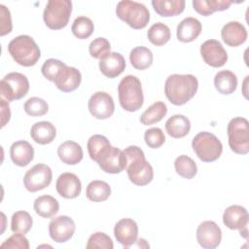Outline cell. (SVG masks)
I'll use <instances>...</instances> for the list:
<instances>
[{"label":"cell","instance_id":"obj_1","mask_svg":"<svg viewBox=\"0 0 249 249\" xmlns=\"http://www.w3.org/2000/svg\"><path fill=\"white\" fill-rule=\"evenodd\" d=\"M198 89V81L192 74H172L164 83V93L166 98L174 105L186 104L192 99Z\"/></svg>","mask_w":249,"mask_h":249},{"label":"cell","instance_id":"obj_2","mask_svg":"<svg viewBox=\"0 0 249 249\" xmlns=\"http://www.w3.org/2000/svg\"><path fill=\"white\" fill-rule=\"evenodd\" d=\"M125 170L130 182L136 186H146L154 178L152 165L146 160L144 152L137 146H128L124 151Z\"/></svg>","mask_w":249,"mask_h":249},{"label":"cell","instance_id":"obj_3","mask_svg":"<svg viewBox=\"0 0 249 249\" xmlns=\"http://www.w3.org/2000/svg\"><path fill=\"white\" fill-rule=\"evenodd\" d=\"M8 52L18 64L24 67L35 65L41 56L38 45L28 35L14 38L8 45Z\"/></svg>","mask_w":249,"mask_h":249},{"label":"cell","instance_id":"obj_4","mask_svg":"<svg viewBox=\"0 0 249 249\" xmlns=\"http://www.w3.org/2000/svg\"><path fill=\"white\" fill-rule=\"evenodd\" d=\"M119 101L122 108L127 112L139 110L144 102L140 80L133 75L124 77L118 86Z\"/></svg>","mask_w":249,"mask_h":249},{"label":"cell","instance_id":"obj_5","mask_svg":"<svg viewBox=\"0 0 249 249\" xmlns=\"http://www.w3.org/2000/svg\"><path fill=\"white\" fill-rule=\"evenodd\" d=\"M117 17L133 29H142L150 20V12L145 5L129 0L120 1L116 8Z\"/></svg>","mask_w":249,"mask_h":249},{"label":"cell","instance_id":"obj_6","mask_svg":"<svg viewBox=\"0 0 249 249\" xmlns=\"http://www.w3.org/2000/svg\"><path fill=\"white\" fill-rule=\"evenodd\" d=\"M192 147L197 158L204 162L215 161L223 152L221 141L215 134L208 131L197 133L192 141Z\"/></svg>","mask_w":249,"mask_h":249},{"label":"cell","instance_id":"obj_7","mask_svg":"<svg viewBox=\"0 0 249 249\" xmlns=\"http://www.w3.org/2000/svg\"><path fill=\"white\" fill-rule=\"evenodd\" d=\"M72 13V2L69 0H50L44 10L43 19L53 30L64 28Z\"/></svg>","mask_w":249,"mask_h":249},{"label":"cell","instance_id":"obj_8","mask_svg":"<svg viewBox=\"0 0 249 249\" xmlns=\"http://www.w3.org/2000/svg\"><path fill=\"white\" fill-rule=\"evenodd\" d=\"M229 146L232 152L238 155H246L249 152V124L245 118L236 117L230 121L227 127Z\"/></svg>","mask_w":249,"mask_h":249},{"label":"cell","instance_id":"obj_9","mask_svg":"<svg viewBox=\"0 0 249 249\" xmlns=\"http://www.w3.org/2000/svg\"><path fill=\"white\" fill-rule=\"evenodd\" d=\"M29 90L27 77L18 72L8 73L0 82L1 95L8 101L18 100L24 97Z\"/></svg>","mask_w":249,"mask_h":249},{"label":"cell","instance_id":"obj_10","mask_svg":"<svg viewBox=\"0 0 249 249\" xmlns=\"http://www.w3.org/2000/svg\"><path fill=\"white\" fill-rule=\"evenodd\" d=\"M53 179V171L47 164L37 163L26 171L23 184L27 191L35 193L48 187Z\"/></svg>","mask_w":249,"mask_h":249},{"label":"cell","instance_id":"obj_11","mask_svg":"<svg viewBox=\"0 0 249 249\" xmlns=\"http://www.w3.org/2000/svg\"><path fill=\"white\" fill-rule=\"evenodd\" d=\"M95 161L106 173L117 174L125 169V157L124 152L111 145L106 147L98 155Z\"/></svg>","mask_w":249,"mask_h":249},{"label":"cell","instance_id":"obj_12","mask_svg":"<svg viewBox=\"0 0 249 249\" xmlns=\"http://www.w3.org/2000/svg\"><path fill=\"white\" fill-rule=\"evenodd\" d=\"M89 113L98 120L110 118L115 111V104L112 96L105 91L93 93L88 103Z\"/></svg>","mask_w":249,"mask_h":249},{"label":"cell","instance_id":"obj_13","mask_svg":"<svg viewBox=\"0 0 249 249\" xmlns=\"http://www.w3.org/2000/svg\"><path fill=\"white\" fill-rule=\"evenodd\" d=\"M249 215L241 205H231L226 208L223 214V223L230 230H239L240 234L247 238V225Z\"/></svg>","mask_w":249,"mask_h":249},{"label":"cell","instance_id":"obj_14","mask_svg":"<svg viewBox=\"0 0 249 249\" xmlns=\"http://www.w3.org/2000/svg\"><path fill=\"white\" fill-rule=\"evenodd\" d=\"M196 240L205 249L218 247L222 240V231L213 221H204L196 229Z\"/></svg>","mask_w":249,"mask_h":249},{"label":"cell","instance_id":"obj_15","mask_svg":"<svg viewBox=\"0 0 249 249\" xmlns=\"http://www.w3.org/2000/svg\"><path fill=\"white\" fill-rule=\"evenodd\" d=\"M200 54L207 65L212 67H222L228 60V53L222 44L215 40H206L200 46Z\"/></svg>","mask_w":249,"mask_h":249},{"label":"cell","instance_id":"obj_16","mask_svg":"<svg viewBox=\"0 0 249 249\" xmlns=\"http://www.w3.org/2000/svg\"><path fill=\"white\" fill-rule=\"evenodd\" d=\"M75 229L76 226L73 219L64 215L53 218L49 224L50 236L57 243L69 240L73 236Z\"/></svg>","mask_w":249,"mask_h":249},{"label":"cell","instance_id":"obj_17","mask_svg":"<svg viewBox=\"0 0 249 249\" xmlns=\"http://www.w3.org/2000/svg\"><path fill=\"white\" fill-rule=\"evenodd\" d=\"M82 75L80 71L72 66L64 64L54 77V86L63 92H71L77 89L81 84Z\"/></svg>","mask_w":249,"mask_h":249},{"label":"cell","instance_id":"obj_18","mask_svg":"<svg viewBox=\"0 0 249 249\" xmlns=\"http://www.w3.org/2000/svg\"><path fill=\"white\" fill-rule=\"evenodd\" d=\"M114 235L119 243H121L124 247L128 248L137 239L138 226L132 219H121L115 225Z\"/></svg>","mask_w":249,"mask_h":249},{"label":"cell","instance_id":"obj_19","mask_svg":"<svg viewBox=\"0 0 249 249\" xmlns=\"http://www.w3.org/2000/svg\"><path fill=\"white\" fill-rule=\"evenodd\" d=\"M55 188L58 195L64 198H75L82 191V184L78 176L71 172H64L56 180Z\"/></svg>","mask_w":249,"mask_h":249},{"label":"cell","instance_id":"obj_20","mask_svg":"<svg viewBox=\"0 0 249 249\" xmlns=\"http://www.w3.org/2000/svg\"><path fill=\"white\" fill-rule=\"evenodd\" d=\"M125 68L124 57L116 52H110L99 59V70L108 78H116L121 75Z\"/></svg>","mask_w":249,"mask_h":249},{"label":"cell","instance_id":"obj_21","mask_svg":"<svg viewBox=\"0 0 249 249\" xmlns=\"http://www.w3.org/2000/svg\"><path fill=\"white\" fill-rule=\"evenodd\" d=\"M221 37L226 45L230 47H237L246 41L247 31L242 23L238 21H230L223 26Z\"/></svg>","mask_w":249,"mask_h":249},{"label":"cell","instance_id":"obj_22","mask_svg":"<svg viewBox=\"0 0 249 249\" xmlns=\"http://www.w3.org/2000/svg\"><path fill=\"white\" fill-rule=\"evenodd\" d=\"M12 161L18 166L28 165L34 158V149L32 145L25 140H18L12 144L10 148Z\"/></svg>","mask_w":249,"mask_h":249},{"label":"cell","instance_id":"obj_23","mask_svg":"<svg viewBox=\"0 0 249 249\" xmlns=\"http://www.w3.org/2000/svg\"><path fill=\"white\" fill-rule=\"evenodd\" d=\"M201 29L202 25L198 19L188 17L178 24L176 36L180 42L190 43L199 36Z\"/></svg>","mask_w":249,"mask_h":249},{"label":"cell","instance_id":"obj_24","mask_svg":"<svg viewBox=\"0 0 249 249\" xmlns=\"http://www.w3.org/2000/svg\"><path fill=\"white\" fill-rule=\"evenodd\" d=\"M57 155L63 163L74 165L83 160V149L75 141H65L57 148Z\"/></svg>","mask_w":249,"mask_h":249},{"label":"cell","instance_id":"obj_25","mask_svg":"<svg viewBox=\"0 0 249 249\" xmlns=\"http://www.w3.org/2000/svg\"><path fill=\"white\" fill-rule=\"evenodd\" d=\"M30 136L36 143L46 145L53 141L56 136V129L50 122H38L32 125L30 129Z\"/></svg>","mask_w":249,"mask_h":249},{"label":"cell","instance_id":"obj_26","mask_svg":"<svg viewBox=\"0 0 249 249\" xmlns=\"http://www.w3.org/2000/svg\"><path fill=\"white\" fill-rule=\"evenodd\" d=\"M191 129L190 120L184 115H173L165 122V130L173 138L185 137Z\"/></svg>","mask_w":249,"mask_h":249},{"label":"cell","instance_id":"obj_27","mask_svg":"<svg viewBox=\"0 0 249 249\" xmlns=\"http://www.w3.org/2000/svg\"><path fill=\"white\" fill-rule=\"evenodd\" d=\"M184 0H153L152 6L160 17H174L180 15L185 9Z\"/></svg>","mask_w":249,"mask_h":249},{"label":"cell","instance_id":"obj_28","mask_svg":"<svg viewBox=\"0 0 249 249\" xmlns=\"http://www.w3.org/2000/svg\"><path fill=\"white\" fill-rule=\"evenodd\" d=\"M33 208L37 215L49 219L53 217L59 210V203L52 196L44 195L34 200Z\"/></svg>","mask_w":249,"mask_h":249},{"label":"cell","instance_id":"obj_29","mask_svg":"<svg viewBox=\"0 0 249 249\" xmlns=\"http://www.w3.org/2000/svg\"><path fill=\"white\" fill-rule=\"evenodd\" d=\"M214 86L222 94L233 93L237 88L236 75L230 70H222L215 75Z\"/></svg>","mask_w":249,"mask_h":249},{"label":"cell","instance_id":"obj_30","mask_svg":"<svg viewBox=\"0 0 249 249\" xmlns=\"http://www.w3.org/2000/svg\"><path fill=\"white\" fill-rule=\"evenodd\" d=\"M232 1L228 0H194V10L201 16L207 17L217 11H225L230 8Z\"/></svg>","mask_w":249,"mask_h":249},{"label":"cell","instance_id":"obj_31","mask_svg":"<svg viewBox=\"0 0 249 249\" xmlns=\"http://www.w3.org/2000/svg\"><path fill=\"white\" fill-rule=\"evenodd\" d=\"M153 53L150 49L139 46L131 50L129 54V60L131 65L137 70H145L149 68L153 63Z\"/></svg>","mask_w":249,"mask_h":249},{"label":"cell","instance_id":"obj_32","mask_svg":"<svg viewBox=\"0 0 249 249\" xmlns=\"http://www.w3.org/2000/svg\"><path fill=\"white\" fill-rule=\"evenodd\" d=\"M111 195V187L101 180H94L89 183L86 190L87 197L93 202L105 201Z\"/></svg>","mask_w":249,"mask_h":249},{"label":"cell","instance_id":"obj_33","mask_svg":"<svg viewBox=\"0 0 249 249\" xmlns=\"http://www.w3.org/2000/svg\"><path fill=\"white\" fill-rule=\"evenodd\" d=\"M167 113V107L162 101H157L150 105L141 115L140 123L144 125L154 124L161 121Z\"/></svg>","mask_w":249,"mask_h":249},{"label":"cell","instance_id":"obj_34","mask_svg":"<svg viewBox=\"0 0 249 249\" xmlns=\"http://www.w3.org/2000/svg\"><path fill=\"white\" fill-rule=\"evenodd\" d=\"M148 40L155 46H163L166 44L170 37V29L169 27L162 23V22H157L154 23L147 32Z\"/></svg>","mask_w":249,"mask_h":249},{"label":"cell","instance_id":"obj_35","mask_svg":"<svg viewBox=\"0 0 249 249\" xmlns=\"http://www.w3.org/2000/svg\"><path fill=\"white\" fill-rule=\"evenodd\" d=\"M174 167L177 174L186 179H192L197 172V167L193 159L186 155H181L176 158Z\"/></svg>","mask_w":249,"mask_h":249},{"label":"cell","instance_id":"obj_36","mask_svg":"<svg viewBox=\"0 0 249 249\" xmlns=\"http://www.w3.org/2000/svg\"><path fill=\"white\" fill-rule=\"evenodd\" d=\"M33 220L31 215L26 211H17L12 216L11 230L13 232L27 233L32 228Z\"/></svg>","mask_w":249,"mask_h":249},{"label":"cell","instance_id":"obj_37","mask_svg":"<svg viewBox=\"0 0 249 249\" xmlns=\"http://www.w3.org/2000/svg\"><path fill=\"white\" fill-rule=\"evenodd\" d=\"M94 30V25L92 20L85 16H81L75 18L71 26V31L75 37L78 39L89 38Z\"/></svg>","mask_w":249,"mask_h":249},{"label":"cell","instance_id":"obj_38","mask_svg":"<svg viewBox=\"0 0 249 249\" xmlns=\"http://www.w3.org/2000/svg\"><path fill=\"white\" fill-rule=\"evenodd\" d=\"M109 145H111V144H110L109 140L104 135L94 134V135L90 136L89 139L88 140V144H87L89 158L95 161L98 155Z\"/></svg>","mask_w":249,"mask_h":249},{"label":"cell","instance_id":"obj_39","mask_svg":"<svg viewBox=\"0 0 249 249\" xmlns=\"http://www.w3.org/2000/svg\"><path fill=\"white\" fill-rule=\"evenodd\" d=\"M23 109L25 113L31 117H41L47 114L49 105L44 99L34 96L26 100Z\"/></svg>","mask_w":249,"mask_h":249},{"label":"cell","instance_id":"obj_40","mask_svg":"<svg viewBox=\"0 0 249 249\" xmlns=\"http://www.w3.org/2000/svg\"><path fill=\"white\" fill-rule=\"evenodd\" d=\"M110 43L106 38L98 37L90 42L89 47V54L96 59H101L110 53Z\"/></svg>","mask_w":249,"mask_h":249},{"label":"cell","instance_id":"obj_41","mask_svg":"<svg viewBox=\"0 0 249 249\" xmlns=\"http://www.w3.org/2000/svg\"><path fill=\"white\" fill-rule=\"evenodd\" d=\"M87 249H95V248H101V249H112L114 247L113 241L109 235H107L104 232L97 231L92 233L88 240L87 243Z\"/></svg>","mask_w":249,"mask_h":249},{"label":"cell","instance_id":"obj_42","mask_svg":"<svg viewBox=\"0 0 249 249\" xmlns=\"http://www.w3.org/2000/svg\"><path fill=\"white\" fill-rule=\"evenodd\" d=\"M144 140L148 147L152 149H158L163 145L165 136L160 127H151L145 131Z\"/></svg>","mask_w":249,"mask_h":249},{"label":"cell","instance_id":"obj_43","mask_svg":"<svg viewBox=\"0 0 249 249\" xmlns=\"http://www.w3.org/2000/svg\"><path fill=\"white\" fill-rule=\"evenodd\" d=\"M65 63L58 60V59H55V58H50V59H47L44 64L42 65V68H41V71H42V74L43 76L48 79L49 81L51 82H53L54 80V77L55 75L57 74L58 70L64 65Z\"/></svg>","mask_w":249,"mask_h":249},{"label":"cell","instance_id":"obj_44","mask_svg":"<svg viewBox=\"0 0 249 249\" xmlns=\"http://www.w3.org/2000/svg\"><path fill=\"white\" fill-rule=\"evenodd\" d=\"M0 248H9V249H28L29 242L28 239L24 236L23 233L15 232L12 236L6 239L1 245Z\"/></svg>","mask_w":249,"mask_h":249},{"label":"cell","instance_id":"obj_45","mask_svg":"<svg viewBox=\"0 0 249 249\" xmlns=\"http://www.w3.org/2000/svg\"><path fill=\"white\" fill-rule=\"evenodd\" d=\"M0 22H1L0 35L5 36L6 34H9L13 28L11 13L9 9L2 4L0 5Z\"/></svg>","mask_w":249,"mask_h":249},{"label":"cell","instance_id":"obj_46","mask_svg":"<svg viewBox=\"0 0 249 249\" xmlns=\"http://www.w3.org/2000/svg\"><path fill=\"white\" fill-rule=\"evenodd\" d=\"M1 102V126H5V124L10 121L11 118V111L9 104L3 99H0Z\"/></svg>","mask_w":249,"mask_h":249}]
</instances>
